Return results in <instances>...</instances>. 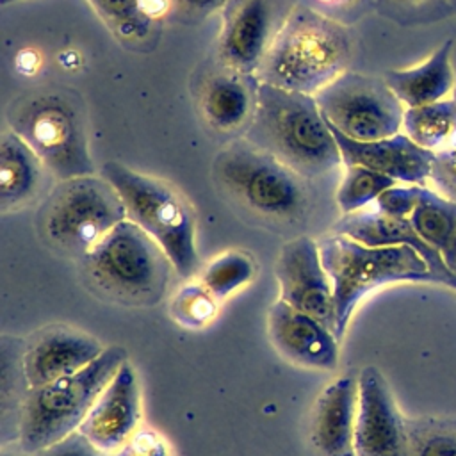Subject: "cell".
<instances>
[{"mask_svg":"<svg viewBox=\"0 0 456 456\" xmlns=\"http://www.w3.org/2000/svg\"><path fill=\"white\" fill-rule=\"evenodd\" d=\"M240 73L214 75L201 89L200 109L207 123L219 130L230 132L251 119L255 110L256 84L249 86Z\"/></svg>","mask_w":456,"mask_h":456,"instance_id":"obj_22","label":"cell"},{"mask_svg":"<svg viewBox=\"0 0 456 456\" xmlns=\"http://www.w3.org/2000/svg\"><path fill=\"white\" fill-rule=\"evenodd\" d=\"M171 269L164 249L130 219L118 223L80 258L87 289L125 306L157 305L167 290Z\"/></svg>","mask_w":456,"mask_h":456,"instance_id":"obj_3","label":"cell"},{"mask_svg":"<svg viewBox=\"0 0 456 456\" xmlns=\"http://www.w3.org/2000/svg\"><path fill=\"white\" fill-rule=\"evenodd\" d=\"M317 242L322 265L333 283L338 342L354 308L369 292L403 281L438 285L426 260L410 246H367L335 232Z\"/></svg>","mask_w":456,"mask_h":456,"instance_id":"obj_5","label":"cell"},{"mask_svg":"<svg viewBox=\"0 0 456 456\" xmlns=\"http://www.w3.org/2000/svg\"><path fill=\"white\" fill-rule=\"evenodd\" d=\"M454 45L456 39L449 37L419 64L385 71V82L404 107H419L452 98L456 86Z\"/></svg>","mask_w":456,"mask_h":456,"instance_id":"obj_20","label":"cell"},{"mask_svg":"<svg viewBox=\"0 0 456 456\" xmlns=\"http://www.w3.org/2000/svg\"><path fill=\"white\" fill-rule=\"evenodd\" d=\"M244 139L306 180L342 166L338 144L312 94L258 82Z\"/></svg>","mask_w":456,"mask_h":456,"instance_id":"obj_1","label":"cell"},{"mask_svg":"<svg viewBox=\"0 0 456 456\" xmlns=\"http://www.w3.org/2000/svg\"><path fill=\"white\" fill-rule=\"evenodd\" d=\"M100 175L118 191L126 219L142 228L167 255L182 278L200 271L196 216L187 198L169 182L107 160Z\"/></svg>","mask_w":456,"mask_h":456,"instance_id":"obj_6","label":"cell"},{"mask_svg":"<svg viewBox=\"0 0 456 456\" xmlns=\"http://www.w3.org/2000/svg\"><path fill=\"white\" fill-rule=\"evenodd\" d=\"M255 273L256 265L249 255L242 251H224L201 269L200 281L217 301H223L248 285L255 278Z\"/></svg>","mask_w":456,"mask_h":456,"instance_id":"obj_26","label":"cell"},{"mask_svg":"<svg viewBox=\"0 0 456 456\" xmlns=\"http://www.w3.org/2000/svg\"><path fill=\"white\" fill-rule=\"evenodd\" d=\"M43 171L41 159L12 130L0 135V210L20 208L39 189Z\"/></svg>","mask_w":456,"mask_h":456,"instance_id":"obj_21","label":"cell"},{"mask_svg":"<svg viewBox=\"0 0 456 456\" xmlns=\"http://www.w3.org/2000/svg\"><path fill=\"white\" fill-rule=\"evenodd\" d=\"M103 452L94 447L80 431H73L71 435L57 440L32 456H102Z\"/></svg>","mask_w":456,"mask_h":456,"instance_id":"obj_34","label":"cell"},{"mask_svg":"<svg viewBox=\"0 0 456 456\" xmlns=\"http://www.w3.org/2000/svg\"><path fill=\"white\" fill-rule=\"evenodd\" d=\"M420 185H410V183H395L385 192L379 194V198L374 201L376 208L387 216L394 217H410L417 196H419Z\"/></svg>","mask_w":456,"mask_h":456,"instance_id":"obj_33","label":"cell"},{"mask_svg":"<svg viewBox=\"0 0 456 456\" xmlns=\"http://www.w3.org/2000/svg\"><path fill=\"white\" fill-rule=\"evenodd\" d=\"M401 132L431 153L445 148L456 137V100L406 107Z\"/></svg>","mask_w":456,"mask_h":456,"instance_id":"obj_25","label":"cell"},{"mask_svg":"<svg viewBox=\"0 0 456 456\" xmlns=\"http://www.w3.org/2000/svg\"><path fill=\"white\" fill-rule=\"evenodd\" d=\"M351 53V34L342 21L297 4L274 32L255 77L314 96L347 69Z\"/></svg>","mask_w":456,"mask_h":456,"instance_id":"obj_2","label":"cell"},{"mask_svg":"<svg viewBox=\"0 0 456 456\" xmlns=\"http://www.w3.org/2000/svg\"><path fill=\"white\" fill-rule=\"evenodd\" d=\"M354 454L410 456L406 419L401 415L385 376L374 365L358 372Z\"/></svg>","mask_w":456,"mask_h":456,"instance_id":"obj_12","label":"cell"},{"mask_svg":"<svg viewBox=\"0 0 456 456\" xmlns=\"http://www.w3.org/2000/svg\"><path fill=\"white\" fill-rule=\"evenodd\" d=\"M128 360L121 346L105 351L82 370L30 388L21 410L18 445L28 454L78 431L94 401Z\"/></svg>","mask_w":456,"mask_h":456,"instance_id":"obj_8","label":"cell"},{"mask_svg":"<svg viewBox=\"0 0 456 456\" xmlns=\"http://www.w3.org/2000/svg\"><path fill=\"white\" fill-rule=\"evenodd\" d=\"M12 130L57 180L94 175L86 112L66 89H43L14 98L5 112Z\"/></svg>","mask_w":456,"mask_h":456,"instance_id":"obj_4","label":"cell"},{"mask_svg":"<svg viewBox=\"0 0 456 456\" xmlns=\"http://www.w3.org/2000/svg\"><path fill=\"white\" fill-rule=\"evenodd\" d=\"M126 219L118 191L102 175L59 180L37 210L41 239L55 251L82 258Z\"/></svg>","mask_w":456,"mask_h":456,"instance_id":"obj_9","label":"cell"},{"mask_svg":"<svg viewBox=\"0 0 456 456\" xmlns=\"http://www.w3.org/2000/svg\"><path fill=\"white\" fill-rule=\"evenodd\" d=\"M212 176L230 200L271 224L294 223L306 214V178L246 139L216 155Z\"/></svg>","mask_w":456,"mask_h":456,"instance_id":"obj_7","label":"cell"},{"mask_svg":"<svg viewBox=\"0 0 456 456\" xmlns=\"http://www.w3.org/2000/svg\"><path fill=\"white\" fill-rule=\"evenodd\" d=\"M0 456H32V454H28V452H25L23 449H20L18 444H16V447H9V445L5 444V445L2 447Z\"/></svg>","mask_w":456,"mask_h":456,"instance_id":"obj_37","label":"cell"},{"mask_svg":"<svg viewBox=\"0 0 456 456\" xmlns=\"http://www.w3.org/2000/svg\"><path fill=\"white\" fill-rule=\"evenodd\" d=\"M330 128L344 166H363L394 178L397 183L429 185L433 153L420 148L406 134L399 132L378 141H354L342 135L331 125Z\"/></svg>","mask_w":456,"mask_h":456,"instance_id":"obj_16","label":"cell"},{"mask_svg":"<svg viewBox=\"0 0 456 456\" xmlns=\"http://www.w3.org/2000/svg\"><path fill=\"white\" fill-rule=\"evenodd\" d=\"M324 119L354 141H378L403 130L404 105L383 77L346 69L314 94Z\"/></svg>","mask_w":456,"mask_h":456,"instance_id":"obj_10","label":"cell"},{"mask_svg":"<svg viewBox=\"0 0 456 456\" xmlns=\"http://www.w3.org/2000/svg\"><path fill=\"white\" fill-rule=\"evenodd\" d=\"M305 5L342 21V16L354 14V18L362 16V12L374 5V0H305Z\"/></svg>","mask_w":456,"mask_h":456,"instance_id":"obj_35","label":"cell"},{"mask_svg":"<svg viewBox=\"0 0 456 456\" xmlns=\"http://www.w3.org/2000/svg\"><path fill=\"white\" fill-rule=\"evenodd\" d=\"M452 62H454V73H456V45H454V52H452ZM452 98L456 100V86H454V93H452Z\"/></svg>","mask_w":456,"mask_h":456,"instance_id":"obj_38","label":"cell"},{"mask_svg":"<svg viewBox=\"0 0 456 456\" xmlns=\"http://www.w3.org/2000/svg\"><path fill=\"white\" fill-rule=\"evenodd\" d=\"M410 223L456 276V201L429 185H420Z\"/></svg>","mask_w":456,"mask_h":456,"instance_id":"obj_23","label":"cell"},{"mask_svg":"<svg viewBox=\"0 0 456 456\" xmlns=\"http://www.w3.org/2000/svg\"><path fill=\"white\" fill-rule=\"evenodd\" d=\"M110 456H173V452L160 433L151 428L141 426Z\"/></svg>","mask_w":456,"mask_h":456,"instance_id":"obj_32","label":"cell"},{"mask_svg":"<svg viewBox=\"0 0 456 456\" xmlns=\"http://www.w3.org/2000/svg\"><path fill=\"white\" fill-rule=\"evenodd\" d=\"M267 331L285 360L306 369H337L340 342L335 333L281 299L273 303L267 312Z\"/></svg>","mask_w":456,"mask_h":456,"instance_id":"obj_15","label":"cell"},{"mask_svg":"<svg viewBox=\"0 0 456 456\" xmlns=\"http://www.w3.org/2000/svg\"><path fill=\"white\" fill-rule=\"evenodd\" d=\"M98 16L123 43H137L169 11V0H89Z\"/></svg>","mask_w":456,"mask_h":456,"instance_id":"obj_24","label":"cell"},{"mask_svg":"<svg viewBox=\"0 0 456 456\" xmlns=\"http://www.w3.org/2000/svg\"><path fill=\"white\" fill-rule=\"evenodd\" d=\"M410 456H456V420H406Z\"/></svg>","mask_w":456,"mask_h":456,"instance_id":"obj_29","label":"cell"},{"mask_svg":"<svg viewBox=\"0 0 456 456\" xmlns=\"http://www.w3.org/2000/svg\"><path fill=\"white\" fill-rule=\"evenodd\" d=\"M142 419L141 387L134 365L126 360L102 390L78 431L102 452L118 451Z\"/></svg>","mask_w":456,"mask_h":456,"instance_id":"obj_14","label":"cell"},{"mask_svg":"<svg viewBox=\"0 0 456 456\" xmlns=\"http://www.w3.org/2000/svg\"><path fill=\"white\" fill-rule=\"evenodd\" d=\"M274 274L283 303L314 317L335 333L333 283L322 265L317 240L299 235L285 242L276 258Z\"/></svg>","mask_w":456,"mask_h":456,"instance_id":"obj_11","label":"cell"},{"mask_svg":"<svg viewBox=\"0 0 456 456\" xmlns=\"http://www.w3.org/2000/svg\"><path fill=\"white\" fill-rule=\"evenodd\" d=\"M105 347L93 335L66 324L34 331L23 347V367L30 388L75 374L94 362Z\"/></svg>","mask_w":456,"mask_h":456,"instance_id":"obj_13","label":"cell"},{"mask_svg":"<svg viewBox=\"0 0 456 456\" xmlns=\"http://www.w3.org/2000/svg\"><path fill=\"white\" fill-rule=\"evenodd\" d=\"M271 23L267 0H228L217 50L230 71L256 73L274 36H271Z\"/></svg>","mask_w":456,"mask_h":456,"instance_id":"obj_17","label":"cell"},{"mask_svg":"<svg viewBox=\"0 0 456 456\" xmlns=\"http://www.w3.org/2000/svg\"><path fill=\"white\" fill-rule=\"evenodd\" d=\"M219 301L198 281H187L169 299L171 319L187 330L205 328L217 315Z\"/></svg>","mask_w":456,"mask_h":456,"instance_id":"obj_28","label":"cell"},{"mask_svg":"<svg viewBox=\"0 0 456 456\" xmlns=\"http://www.w3.org/2000/svg\"><path fill=\"white\" fill-rule=\"evenodd\" d=\"M429 187L456 201V137L445 148L433 153Z\"/></svg>","mask_w":456,"mask_h":456,"instance_id":"obj_31","label":"cell"},{"mask_svg":"<svg viewBox=\"0 0 456 456\" xmlns=\"http://www.w3.org/2000/svg\"><path fill=\"white\" fill-rule=\"evenodd\" d=\"M451 2V7H452V11H454V14H456V0H449Z\"/></svg>","mask_w":456,"mask_h":456,"instance_id":"obj_40","label":"cell"},{"mask_svg":"<svg viewBox=\"0 0 456 456\" xmlns=\"http://www.w3.org/2000/svg\"><path fill=\"white\" fill-rule=\"evenodd\" d=\"M333 232L367 246H410L426 260L438 285L456 290V276L444 264L442 256L420 239L408 217L387 216L376 207L362 208L342 214L333 224Z\"/></svg>","mask_w":456,"mask_h":456,"instance_id":"obj_19","label":"cell"},{"mask_svg":"<svg viewBox=\"0 0 456 456\" xmlns=\"http://www.w3.org/2000/svg\"><path fill=\"white\" fill-rule=\"evenodd\" d=\"M12 2H20V0H0L2 5H7V4H12Z\"/></svg>","mask_w":456,"mask_h":456,"instance_id":"obj_39","label":"cell"},{"mask_svg":"<svg viewBox=\"0 0 456 456\" xmlns=\"http://www.w3.org/2000/svg\"><path fill=\"white\" fill-rule=\"evenodd\" d=\"M374 9L403 27L429 25L454 14L449 0H374Z\"/></svg>","mask_w":456,"mask_h":456,"instance_id":"obj_30","label":"cell"},{"mask_svg":"<svg viewBox=\"0 0 456 456\" xmlns=\"http://www.w3.org/2000/svg\"><path fill=\"white\" fill-rule=\"evenodd\" d=\"M397 182L383 173L372 171L363 166H346L344 176L338 183L335 200L342 214H351L367 208L374 203L381 192L395 185Z\"/></svg>","mask_w":456,"mask_h":456,"instance_id":"obj_27","label":"cell"},{"mask_svg":"<svg viewBox=\"0 0 456 456\" xmlns=\"http://www.w3.org/2000/svg\"><path fill=\"white\" fill-rule=\"evenodd\" d=\"M180 2L196 12H210V11L228 4V0H180Z\"/></svg>","mask_w":456,"mask_h":456,"instance_id":"obj_36","label":"cell"},{"mask_svg":"<svg viewBox=\"0 0 456 456\" xmlns=\"http://www.w3.org/2000/svg\"><path fill=\"white\" fill-rule=\"evenodd\" d=\"M356 408L358 376H338L321 390L310 420V440L321 456H356Z\"/></svg>","mask_w":456,"mask_h":456,"instance_id":"obj_18","label":"cell"}]
</instances>
